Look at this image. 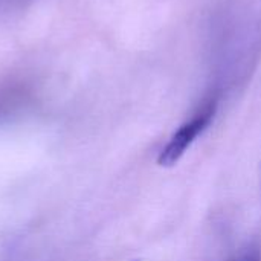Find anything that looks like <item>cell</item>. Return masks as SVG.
Instances as JSON below:
<instances>
[{
    "instance_id": "cell-3",
    "label": "cell",
    "mask_w": 261,
    "mask_h": 261,
    "mask_svg": "<svg viewBox=\"0 0 261 261\" xmlns=\"http://www.w3.org/2000/svg\"><path fill=\"white\" fill-rule=\"evenodd\" d=\"M229 261H260V255L255 248H249V249H245L243 252L237 254Z\"/></svg>"
},
{
    "instance_id": "cell-4",
    "label": "cell",
    "mask_w": 261,
    "mask_h": 261,
    "mask_svg": "<svg viewBox=\"0 0 261 261\" xmlns=\"http://www.w3.org/2000/svg\"><path fill=\"white\" fill-rule=\"evenodd\" d=\"M34 0H0V12L14 9V8H20L26 3H31Z\"/></svg>"
},
{
    "instance_id": "cell-1",
    "label": "cell",
    "mask_w": 261,
    "mask_h": 261,
    "mask_svg": "<svg viewBox=\"0 0 261 261\" xmlns=\"http://www.w3.org/2000/svg\"><path fill=\"white\" fill-rule=\"evenodd\" d=\"M217 110V101L211 99L205 102L187 122H184L165 144L158 156V164L161 167H173L176 165L187 150L193 145V142L208 128Z\"/></svg>"
},
{
    "instance_id": "cell-2",
    "label": "cell",
    "mask_w": 261,
    "mask_h": 261,
    "mask_svg": "<svg viewBox=\"0 0 261 261\" xmlns=\"http://www.w3.org/2000/svg\"><path fill=\"white\" fill-rule=\"evenodd\" d=\"M32 84L23 76H11L0 83V119L20 110L32 96Z\"/></svg>"
}]
</instances>
